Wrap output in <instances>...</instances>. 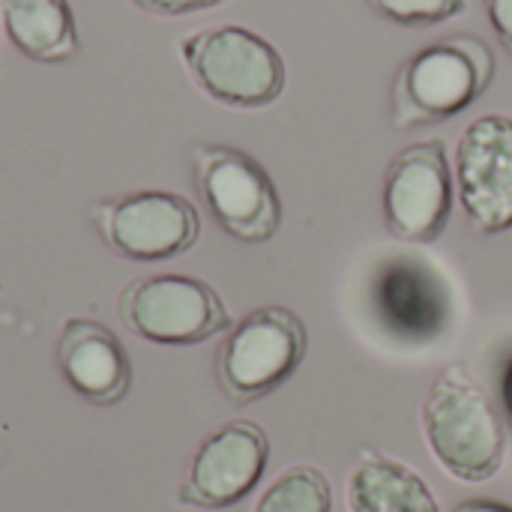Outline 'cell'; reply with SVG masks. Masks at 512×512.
<instances>
[{
	"instance_id": "19",
	"label": "cell",
	"mask_w": 512,
	"mask_h": 512,
	"mask_svg": "<svg viewBox=\"0 0 512 512\" xmlns=\"http://www.w3.org/2000/svg\"><path fill=\"white\" fill-rule=\"evenodd\" d=\"M453 512H512V507L504 501H495V498H468V501L456 504Z\"/></svg>"
},
{
	"instance_id": "6",
	"label": "cell",
	"mask_w": 512,
	"mask_h": 512,
	"mask_svg": "<svg viewBox=\"0 0 512 512\" xmlns=\"http://www.w3.org/2000/svg\"><path fill=\"white\" fill-rule=\"evenodd\" d=\"M192 174L213 222L240 243H267L282 225V198L267 168L231 144H195Z\"/></svg>"
},
{
	"instance_id": "15",
	"label": "cell",
	"mask_w": 512,
	"mask_h": 512,
	"mask_svg": "<svg viewBox=\"0 0 512 512\" xmlns=\"http://www.w3.org/2000/svg\"><path fill=\"white\" fill-rule=\"evenodd\" d=\"M252 512H333L330 477L315 465H291L261 492Z\"/></svg>"
},
{
	"instance_id": "5",
	"label": "cell",
	"mask_w": 512,
	"mask_h": 512,
	"mask_svg": "<svg viewBox=\"0 0 512 512\" xmlns=\"http://www.w3.org/2000/svg\"><path fill=\"white\" fill-rule=\"evenodd\" d=\"M117 312L138 339L153 345H201L234 327L219 291L189 273H153L132 279Z\"/></svg>"
},
{
	"instance_id": "1",
	"label": "cell",
	"mask_w": 512,
	"mask_h": 512,
	"mask_svg": "<svg viewBox=\"0 0 512 512\" xmlns=\"http://www.w3.org/2000/svg\"><path fill=\"white\" fill-rule=\"evenodd\" d=\"M423 438L435 462L459 483L498 477L507 459V426L489 393L462 366H447L420 408Z\"/></svg>"
},
{
	"instance_id": "12",
	"label": "cell",
	"mask_w": 512,
	"mask_h": 512,
	"mask_svg": "<svg viewBox=\"0 0 512 512\" xmlns=\"http://www.w3.org/2000/svg\"><path fill=\"white\" fill-rule=\"evenodd\" d=\"M57 366L63 381L90 405H117L132 387L126 345L96 318L72 315L60 327Z\"/></svg>"
},
{
	"instance_id": "10",
	"label": "cell",
	"mask_w": 512,
	"mask_h": 512,
	"mask_svg": "<svg viewBox=\"0 0 512 512\" xmlns=\"http://www.w3.org/2000/svg\"><path fill=\"white\" fill-rule=\"evenodd\" d=\"M453 177L471 225L483 234L512 228V117L483 114L456 144Z\"/></svg>"
},
{
	"instance_id": "3",
	"label": "cell",
	"mask_w": 512,
	"mask_h": 512,
	"mask_svg": "<svg viewBox=\"0 0 512 512\" xmlns=\"http://www.w3.org/2000/svg\"><path fill=\"white\" fill-rule=\"evenodd\" d=\"M195 87L219 105L255 111L285 93L288 69L279 48L243 24H213L180 42Z\"/></svg>"
},
{
	"instance_id": "7",
	"label": "cell",
	"mask_w": 512,
	"mask_h": 512,
	"mask_svg": "<svg viewBox=\"0 0 512 512\" xmlns=\"http://www.w3.org/2000/svg\"><path fill=\"white\" fill-rule=\"evenodd\" d=\"M90 222L111 252L156 264L189 252L201 234L195 204L168 189H135L90 207Z\"/></svg>"
},
{
	"instance_id": "16",
	"label": "cell",
	"mask_w": 512,
	"mask_h": 512,
	"mask_svg": "<svg viewBox=\"0 0 512 512\" xmlns=\"http://www.w3.org/2000/svg\"><path fill=\"white\" fill-rule=\"evenodd\" d=\"M369 6L402 27H432L465 12V0H369Z\"/></svg>"
},
{
	"instance_id": "2",
	"label": "cell",
	"mask_w": 512,
	"mask_h": 512,
	"mask_svg": "<svg viewBox=\"0 0 512 512\" xmlns=\"http://www.w3.org/2000/svg\"><path fill=\"white\" fill-rule=\"evenodd\" d=\"M495 78V54L474 33L429 42L399 69L393 81V126L417 129L453 120L471 108Z\"/></svg>"
},
{
	"instance_id": "14",
	"label": "cell",
	"mask_w": 512,
	"mask_h": 512,
	"mask_svg": "<svg viewBox=\"0 0 512 512\" xmlns=\"http://www.w3.org/2000/svg\"><path fill=\"white\" fill-rule=\"evenodd\" d=\"M0 27L33 63H66L78 51L72 0H0Z\"/></svg>"
},
{
	"instance_id": "11",
	"label": "cell",
	"mask_w": 512,
	"mask_h": 512,
	"mask_svg": "<svg viewBox=\"0 0 512 512\" xmlns=\"http://www.w3.org/2000/svg\"><path fill=\"white\" fill-rule=\"evenodd\" d=\"M372 306L381 324L408 345H426L447 333L453 294L441 273L420 258H393L372 279Z\"/></svg>"
},
{
	"instance_id": "13",
	"label": "cell",
	"mask_w": 512,
	"mask_h": 512,
	"mask_svg": "<svg viewBox=\"0 0 512 512\" xmlns=\"http://www.w3.org/2000/svg\"><path fill=\"white\" fill-rule=\"evenodd\" d=\"M348 512H441L429 483L405 462L363 453L348 474Z\"/></svg>"
},
{
	"instance_id": "9",
	"label": "cell",
	"mask_w": 512,
	"mask_h": 512,
	"mask_svg": "<svg viewBox=\"0 0 512 512\" xmlns=\"http://www.w3.org/2000/svg\"><path fill=\"white\" fill-rule=\"evenodd\" d=\"M267 462V432L255 420H228L198 444L177 498L198 510L237 507L258 489Z\"/></svg>"
},
{
	"instance_id": "18",
	"label": "cell",
	"mask_w": 512,
	"mask_h": 512,
	"mask_svg": "<svg viewBox=\"0 0 512 512\" xmlns=\"http://www.w3.org/2000/svg\"><path fill=\"white\" fill-rule=\"evenodd\" d=\"M483 6L498 42L512 54V0H483Z\"/></svg>"
},
{
	"instance_id": "20",
	"label": "cell",
	"mask_w": 512,
	"mask_h": 512,
	"mask_svg": "<svg viewBox=\"0 0 512 512\" xmlns=\"http://www.w3.org/2000/svg\"><path fill=\"white\" fill-rule=\"evenodd\" d=\"M504 402H507V408H510L512 414V360L510 366H507V372H504Z\"/></svg>"
},
{
	"instance_id": "8",
	"label": "cell",
	"mask_w": 512,
	"mask_h": 512,
	"mask_svg": "<svg viewBox=\"0 0 512 512\" xmlns=\"http://www.w3.org/2000/svg\"><path fill=\"white\" fill-rule=\"evenodd\" d=\"M456 177L441 138L399 150L384 171V222L405 243H435L453 216Z\"/></svg>"
},
{
	"instance_id": "17",
	"label": "cell",
	"mask_w": 512,
	"mask_h": 512,
	"mask_svg": "<svg viewBox=\"0 0 512 512\" xmlns=\"http://www.w3.org/2000/svg\"><path fill=\"white\" fill-rule=\"evenodd\" d=\"M141 12L159 15V18H180V15H195L213 6H222L225 0H132Z\"/></svg>"
},
{
	"instance_id": "4",
	"label": "cell",
	"mask_w": 512,
	"mask_h": 512,
	"mask_svg": "<svg viewBox=\"0 0 512 512\" xmlns=\"http://www.w3.org/2000/svg\"><path fill=\"white\" fill-rule=\"evenodd\" d=\"M309 351L306 321L288 306H258L216 351V381L234 405L258 402L288 384Z\"/></svg>"
}]
</instances>
